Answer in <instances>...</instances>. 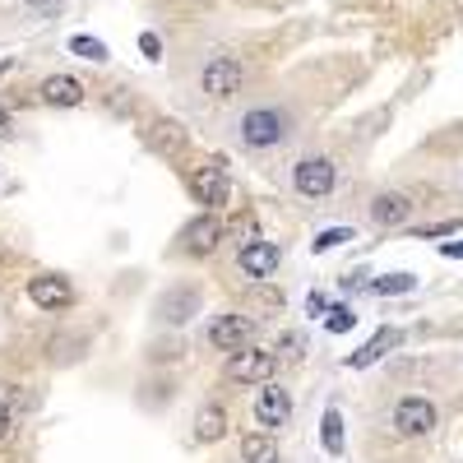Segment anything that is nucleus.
<instances>
[{"label": "nucleus", "mask_w": 463, "mask_h": 463, "mask_svg": "<svg viewBox=\"0 0 463 463\" xmlns=\"http://www.w3.org/2000/svg\"><path fill=\"white\" fill-rule=\"evenodd\" d=\"M292 135V121H288V111L279 107H255L241 116V144L246 148H274Z\"/></svg>", "instance_id": "1"}, {"label": "nucleus", "mask_w": 463, "mask_h": 463, "mask_svg": "<svg viewBox=\"0 0 463 463\" xmlns=\"http://www.w3.org/2000/svg\"><path fill=\"white\" fill-rule=\"evenodd\" d=\"M222 375L232 380V384H260V380H269L274 375V353L269 347H237V353L227 357V366H222Z\"/></svg>", "instance_id": "2"}, {"label": "nucleus", "mask_w": 463, "mask_h": 463, "mask_svg": "<svg viewBox=\"0 0 463 463\" xmlns=\"http://www.w3.org/2000/svg\"><path fill=\"white\" fill-rule=\"evenodd\" d=\"M436 403L431 399H421V394H412V399H399V408H394V431L403 436V440H421V436H431L436 431Z\"/></svg>", "instance_id": "3"}, {"label": "nucleus", "mask_w": 463, "mask_h": 463, "mask_svg": "<svg viewBox=\"0 0 463 463\" xmlns=\"http://www.w3.org/2000/svg\"><path fill=\"white\" fill-rule=\"evenodd\" d=\"M241 84H246V70H241V61H232V56H213L204 70H200V89L209 93V98H237L241 93Z\"/></svg>", "instance_id": "4"}, {"label": "nucleus", "mask_w": 463, "mask_h": 463, "mask_svg": "<svg viewBox=\"0 0 463 463\" xmlns=\"http://www.w3.org/2000/svg\"><path fill=\"white\" fill-rule=\"evenodd\" d=\"M334 181H338V167L329 158H301L292 167V185H297V195H306V200H325L334 190Z\"/></svg>", "instance_id": "5"}, {"label": "nucleus", "mask_w": 463, "mask_h": 463, "mask_svg": "<svg viewBox=\"0 0 463 463\" xmlns=\"http://www.w3.org/2000/svg\"><path fill=\"white\" fill-rule=\"evenodd\" d=\"M190 195H195L200 204H209V209L227 204V195H232V181H227L222 163H204L195 176H190Z\"/></svg>", "instance_id": "6"}, {"label": "nucleus", "mask_w": 463, "mask_h": 463, "mask_svg": "<svg viewBox=\"0 0 463 463\" xmlns=\"http://www.w3.org/2000/svg\"><path fill=\"white\" fill-rule=\"evenodd\" d=\"M28 301L37 311H65L74 301V288L61 279V274H43V279H28Z\"/></svg>", "instance_id": "7"}, {"label": "nucleus", "mask_w": 463, "mask_h": 463, "mask_svg": "<svg viewBox=\"0 0 463 463\" xmlns=\"http://www.w3.org/2000/svg\"><path fill=\"white\" fill-rule=\"evenodd\" d=\"M255 421H260L264 431L288 427V421H292V394H288V390H274V384H269V390H260V399H255Z\"/></svg>", "instance_id": "8"}, {"label": "nucleus", "mask_w": 463, "mask_h": 463, "mask_svg": "<svg viewBox=\"0 0 463 463\" xmlns=\"http://www.w3.org/2000/svg\"><path fill=\"white\" fill-rule=\"evenodd\" d=\"M250 334H255V320H250V316H218V320L209 325V343L222 347V353H237V347H246Z\"/></svg>", "instance_id": "9"}, {"label": "nucleus", "mask_w": 463, "mask_h": 463, "mask_svg": "<svg viewBox=\"0 0 463 463\" xmlns=\"http://www.w3.org/2000/svg\"><path fill=\"white\" fill-rule=\"evenodd\" d=\"M237 264H241L246 279H269V274L279 269V246H274V241H246Z\"/></svg>", "instance_id": "10"}, {"label": "nucleus", "mask_w": 463, "mask_h": 463, "mask_svg": "<svg viewBox=\"0 0 463 463\" xmlns=\"http://www.w3.org/2000/svg\"><path fill=\"white\" fill-rule=\"evenodd\" d=\"M181 241H185V250L190 255H213L218 250V241H222V222L218 218H195V222H190L185 232H181Z\"/></svg>", "instance_id": "11"}, {"label": "nucleus", "mask_w": 463, "mask_h": 463, "mask_svg": "<svg viewBox=\"0 0 463 463\" xmlns=\"http://www.w3.org/2000/svg\"><path fill=\"white\" fill-rule=\"evenodd\" d=\"M371 218H375L380 227H403V222L412 218V200L399 195V190H384V195L371 200Z\"/></svg>", "instance_id": "12"}, {"label": "nucleus", "mask_w": 463, "mask_h": 463, "mask_svg": "<svg viewBox=\"0 0 463 463\" xmlns=\"http://www.w3.org/2000/svg\"><path fill=\"white\" fill-rule=\"evenodd\" d=\"M158 311L167 325H185L190 316H200V292L195 288H172L163 301H158Z\"/></svg>", "instance_id": "13"}, {"label": "nucleus", "mask_w": 463, "mask_h": 463, "mask_svg": "<svg viewBox=\"0 0 463 463\" xmlns=\"http://www.w3.org/2000/svg\"><path fill=\"white\" fill-rule=\"evenodd\" d=\"M43 102H52V107H80L84 102V84L74 80V74H52V80H43Z\"/></svg>", "instance_id": "14"}, {"label": "nucleus", "mask_w": 463, "mask_h": 463, "mask_svg": "<svg viewBox=\"0 0 463 463\" xmlns=\"http://www.w3.org/2000/svg\"><path fill=\"white\" fill-rule=\"evenodd\" d=\"M241 458H246V463H279V440H274V431L241 436Z\"/></svg>", "instance_id": "15"}, {"label": "nucleus", "mask_w": 463, "mask_h": 463, "mask_svg": "<svg viewBox=\"0 0 463 463\" xmlns=\"http://www.w3.org/2000/svg\"><path fill=\"white\" fill-rule=\"evenodd\" d=\"M195 436H200L204 445H213V440L227 436V412H222L218 403H204V408H200V417H195Z\"/></svg>", "instance_id": "16"}, {"label": "nucleus", "mask_w": 463, "mask_h": 463, "mask_svg": "<svg viewBox=\"0 0 463 463\" xmlns=\"http://www.w3.org/2000/svg\"><path fill=\"white\" fill-rule=\"evenodd\" d=\"M148 144H153V153H181L185 135H181L176 121H153L148 126Z\"/></svg>", "instance_id": "17"}, {"label": "nucleus", "mask_w": 463, "mask_h": 463, "mask_svg": "<svg viewBox=\"0 0 463 463\" xmlns=\"http://www.w3.org/2000/svg\"><path fill=\"white\" fill-rule=\"evenodd\" d=\"M390 343H394V334H390V329H380V334H375V338H371V343L362 347L357 357H347V366H353V371H362V366L380 362V357H384V347H390Z\"/></svg>", "instance_id": "18"}, {"label": "nucleus", "mask_w": 463, "mask_h": 463, "mask_svg": "<svg viewBox=\"0 0 463 463\" xmlns=\"http://www.w3.org/2000/svg\"><path fill=\"white\" fill-rule=\"evenodd\" d=\"M320 440H325L329 454H343V412H338V408H329V412L320 417Z\"/></svg>", "instance_id": "19"}, {"label": "nucleus", "mask_w": 463, "mask_h": 463, "mask_svg": "<svg viewBox=\"0 0 463 463\" xmlns=\"http://www.w3.org/2000/svg\"><path fill=\"white\" fill-rule=\"evenodd\" d=\"M70 52L84 56V61H93V65L107 61V43H98V37H89V33H74V37H70Z\"/></svg>", "instance_id": "20"}, {"label": "nucleus", "mask_w": 463, "mask_h": 463, "mask_svg": "<svg viewBox=\"0 0 463 463\" xmlns=\"http://www.w3.org/2000/svg\"><path fill=\"white\" fill-rule=\"evenodd\" d=\"M343 241H357V237H353V227H325V232H316L311 250L325 255V250H334V246H343Z\"/></svg>", "instance_id": "21"}, {"label": "nucleus", "mask_w": 463, "mask_h": 463, "mask_svg": "<svg viewBox=\"0 0 463 463\" xmlns=\"http://www.w3.org/2000/svg\"><path fill=\"white\" fill-rule=\"evenodd\" d=\"M412 288H417V279H412V274H384V279H375V283H371V292H380V297L412 292Z\"/></svg>", "instance_id": "22"}, {"label": "nucleus", "mask_w": 463, "mask_h": 463, "mask_svg": "<svg viewBox=\"0 0 463 463\" xmlns=\"http://www.w3.org/2000/svg\"><path fill=\"white\" fill-rule=\"evenodd\" d=\"M353 325H357V316L347 311V306H329V316H325V329H329V334H347Z\"/></svg>", "instance_id": "23"}, {"label": "nucleus", "mask_w": 463, "mask_h": 463, "mask_svg": "<svg viewBox=\"0 0 463 463\" xmlns=\"http://www.w3.org/2000/svg\"><path fill=\"white\" fill-rule=\"evenodd\" d=\"M139 52H144L148 61H163V43H158V33H144V37H139Z\"/></svg>", "instance_id": "24"}, {"label": "nucleus", "mask_w": 463, "mask_h": 463, "mask_svg": "<svg viewBox=\"0 0 463 463\" xmlns=\"http://www.w3.org/2000/svg\"><path fill=\"white\" fill-rule=\"evenodd\" d=\"M458 227H463V222H436V227H421L417 237H421V241H436V237H449V232H458Z\"/></svg>", "instance_id": "25"}, {"label": "nucleus", "mask_w": 463, "mask_h": 463, "mask_svg": "<svg viewBox=\"0 0 463 463\" xmlns=\"http://www.w3.org/2000/svg\"><path fill=\"white\" fill-rule=\"evenodd\" d=\"M10 431H14V408L10 399H0V440H10Z\"/></svg>", "instance_id": "26"}, {"label": "nucleus", "mask_w": 463, "mask_h": 463, "mask_svg": "<svg viewBox=\"0 0 463 463\" xmlns=\"http://www.w3.org/2000/svg\"><path fill=\"white\" fill-rule=\"evenodd\" d=\"M306 311H311L316 320H320V316H329V297H320V292H311V297H306Z\"/></svg>", "instance_id": "27"}, {"label": "nucleus", "mask_w": 463, "mask_h": 463, "mask_svg": "<svg viewBox=\"0 0 463 463\" xmlns=\"http://www.w3.org/2000/svg\"><path fill=\"white\" fill-rule=\"evenodd\" d=\"M24 5H28V10H37V14H56V10L65 5V0H24Z\"/></svg>", "instance_id": "28"}, {"label": "nucleus", "mask_w": 463, "mask_h": 463, "mask_svg": "<svg viewBox=\"0 0 463 463\" xmlns=\"http://www.w3.org/2000/svg\"><path fill=\"white\" fill-rule=\"evenodd\" d=\"M279 347H283V357H297V353H301V338H297V334H288Z\"/></svg>", "instance_id": "29"}, {"label": "nucleus", "mask_w": 463, "mask_h": 463, "mask_svg": "<svg viewBox=\"0 0 463 463\" xmlns=\"http://www.w3.org/2000/svg\"><path fill=\"white\" fill-rule=\"evenodd\" d=\"M440 255H445V260H463V241H449V246H440Z\"/></svg>", "instance_id": "30"}, {"label": "nucleus", "mask_w": 463, "mask_h": 463, "mask_svg": "<svg viewBox=\"0 0 463 463\" xmlns=\"http://www.w3.org/2000/svg\"><path fill=\"white\" fill-rule=\"evenodd\" d=\"M0 135H10V116L5 111H0Z\"/></svg>", "instance_id": "31"}]
</instances>
